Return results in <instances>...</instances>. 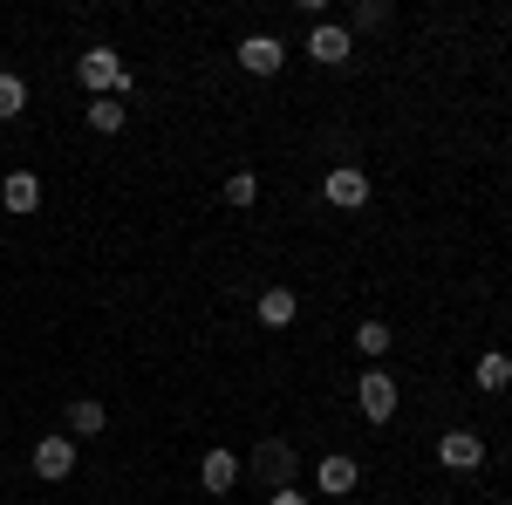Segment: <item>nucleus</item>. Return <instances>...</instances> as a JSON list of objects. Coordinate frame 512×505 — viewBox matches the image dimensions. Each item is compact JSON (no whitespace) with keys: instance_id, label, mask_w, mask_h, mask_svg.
<instances>
[{"instance_id":"f257e3e1","label":"nucleus","mask_w":512,"mask_h":505,"mask_svg":"<svg viewBox=\"0 0 512 505\" xmlns=\"http://www.w3.org/2000/svg\"><path fill=\"white\" fill-rule=\"evenodd\" d=\"M76 76L89 96H130V69H123V55L117 48H82V62H76Z\"/></svg>"},{"instance_id":"f03ea898","label":"nucleus","mask_w":512,"mask_h":505,"mask_svg":"<svg viewBox=\"0 0 512 505\" xmlns=\"http://www.w3.org/2000/svg\"><path fill=\"white\" fill-rule=\"evenodd\" d=\"M355 403H362V417H369V424H390V417H396V376H390V369L355 376Z\"/></svg>"},{"instance_id":"7ed1b4c3","label":"nucleus","mask_w":512,"mask_h":505,"mask_svg":"<svg viewBox=\"0 0 512 505\" xmlns=\"http://www.w3.org/2000/svg\"><path fill=\"white\" fill-rule=\"evenodd\" d=\"M253 471L267 478V492H287L294 485V444L287 437H260L253 444Z\"/></svg>"},{"instance_id":"20e7f679","label":"nucleus","mask_w":512,"mask_h":505,"mask_svg":"<svg viewBox=\"0 0 512 505\" xmlns=\"http://www.w3.org/2000/svg\"><path fill=\"white\" fill-rule=\"evenodd\" d=\"M321 198H328V205H342V212L369 205V171H362V164H335V171L321 178Z\"/></svg>"},{"instance_id":"39448f33","label":"nucleus","mask_w":512,"mask_h":505,"mask_svg":"<svg viewBox=\"0 0 512 505\" xmlns=\"http://www.w3.org/2000/svg\"><path fill=\"white\" fill-rule=\"evenodd\" d=\"M437 465L478 471V465H485V437H478V430H444V437H437Z\"/></svg>"},{"instance_id":"423d86ee","label":"nucleus","mask_w":512,"mask_h":505,"mask_svg":"<svg viewBox=\"0 0 512 505\" xmlns=\"http://www.w3.org/2000/svg\"><path fill=\"white\" fill-rule=\"evenodd\" d=\"M76 471V437L62 430V437H41L35 444V478H48V485H62Z\"/></svg>"},{"instance_id":"0eeeda50","label":"nucleus","mask_w":512,"mask_h":505,"mask_svg":"<svg viewBox=\"0 0 512 505\" xmlns=\"http://www.w3.org/2000/svg\"><path fill=\"white\" fill-rule=\"evenodd\" d=\"M280 62H287L280 35H246L239 41V69H246V76H280Z\"/></svg>"},{"instance_id":"6e6552de","label":"nucleus","mask_w":512,"mask_h":505,"mask_svg":"<svg viewBox=\"0 0 512 505\" xmlns=\"http://www.w3.org/2000/svg\"><path fill=\"white\" fill-rule=\"evenodd\" d=\"M308 55H315L321 69H342V62H349V28H342V21H315V28H308Z\"/></svg>"},{"instance_id":"1a4fd4ad","label":"nucleus","mask_w":512,"mask_h":505,"mask_svg":"<svg viewBox=\"0 0 512 505\" xmlns=\"http://www.w3.org/2000/svg\"><path fill=\"white\" fill-rule=\"evenodd\" d=\"M0 205L28 219V212L41 205V178H35V171H7V178H0Z\"/></svg>"},{"instance_id":"9d476101","label":"nucleus","mask_w":512,"mask_h":505,"mask_svg":"<svg viewBox=\"0 0 512 505\" xmlns=\"http://www.w3.org/2000/svg\"><path fill=\"white\" fill-rule=\"evenodd\" d=\"M198 485H205V492H233V485H239V458L226 451V444L198 458Z\"/></svg>"},{"instance_id":"9b49d317","label":"nucleus","mask_w":512,"mask_h":505,"mask_svg":"<svg viewBox=\"0 0 512 505\" xmlns=\"http://www.w3.org/2000/svg\"><path fill=\"white\" fill-rule=\"evenodd\" d=\"M315 478H321V492H328V499H342V492H355V478H362V465H355L349 451H328Z\"/></svg>"},{"instance_id":"f8f14e48","label":"nucleus","mask_w":512,"mask_h":505,"mask_svg":"<svg viewBox=\"0 0 512 505\" xmlns=\"http://www.w3.org/2000/svg\"><path fill=\"white\" fill-rule=\"evenodd\" d=\"M472 383L485 389V396L512 389V355H506V349H485V355H478V369H472Z\"/></svg>"},{"instance_id":"ddd939ff","label":"nucleus","mask_w":512,"mask_h":505,"mask_svg":"<svg viewBox=\"0 0 512 505\" xmlns=\"http://www.w3.org/2000/svg\"><path fill=\"white\" fill-rule=\"evenodd\" d=\"M253 308H260V321H267V328H287V321L301 314V301H294V287H267Z\"/></svg>"},{"instance_id":"4468645a","label":"nucleus","mask_w":512,"mask_h":505,"mask_svg":"<svg viewBox=\"0 0 512 505\" xmlns=\"http://www.w3.org/2000/svg\"><path fill=\"white\" fill-rule=\"evenodd\" d=\"M103 424H110V410H103L96 396H76V403H69V437H96Z\"/></svg>"},{"instance_id":"2eb2a0df","label":"nucleus","mask_w":512,"mask_h":505,"mask_svg":"<svg viewBox=\"0 0 512 505\" xmlns=\"http://www.w3.org/2000/svg\"><path fill=\"white\" fill-rule=\"evenodd\" d=\"M82 117H89V130L117 137V130H123V103H117V96H89V110H82Z\"/></svg>"},{"instance_id":"dca6fc26","label":"nucleus","mask_w":512,"mask_h":505,"mask_svg":"<svg viewBox=\"0 0 512 505\" xmlns=\"http://www.w3.org/2000/svg\"><path fill=\"white\" fill-rule=\"evenodd\" d=\"M21 110H28V82H21V76H7V69H0V123H14Z\"/></svg>"},{"instance_id":"f3484780","label":"nucleus","mask_w":512,"mask_h":505,"mask_svg":"<svg viewBox=\"0 0 512 505\" xmlns=\"http://www.w3.org/2000/svg\"><path fill=\"white\" fill-rule=\"evenodd\" d=\"M253 198H260V178H253V171H233V178H226V205H233V212H246Z\"/></svg>"},{"instance_id":"a211bd4d","label":"nucleus","mask_w":512,"mask_h":505,"mask_svg":"<svg viewBox=\"0 0 512 505\" xmlns=\"http://www.w3.org/2000/svg\"><path fill=\"white\" fill-rule=\"evenodd\" d=\"M390 335L396 328H383V321H362V328H355V349L362 355H390Z\"/></svg>"},{"instance_id":"6ab92c4d","label":"nucleus","mask_w":512,"mask_h":505,"mask_svg":"<svg viewBox=\"0 0 512 505\" xmlns=\"http://www.w3.org/2000/svg\"><path fill=\"white\" fill-rule=\"evenodd\" d=\"M383 21H390V0H362V7H355V14L342 21V28L355 35V28H383Z\"/></svg>"},{"instance_id":"aec40b11","label":"nucleus","mask_w":512,"mask_h":505,"mask_svg":"<svg viewBox=\"0 0 512 505\" xmlns=\"http://www.w3.org/2000/svg\"><path fill=\"white\" fill-rule=\"evenodd\" d=\"M267 505H308V499H301V492L287 485V492H274V499H267Z\"/></svg>"}]
</instances>
